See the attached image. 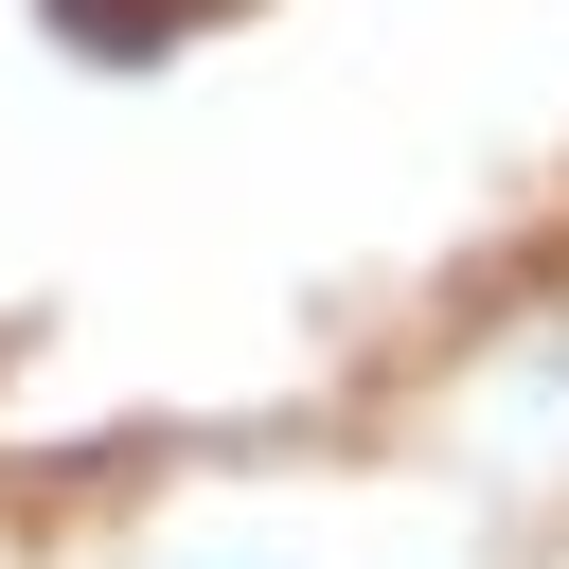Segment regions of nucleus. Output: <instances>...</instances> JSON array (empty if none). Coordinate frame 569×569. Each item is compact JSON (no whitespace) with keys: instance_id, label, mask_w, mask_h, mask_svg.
Segmentation results:
<instances>
[{"instance_id":"f257e3e1","label":"nucleus","mask_w":569,"mask_h":569,"mask_svg":"<svg viewBox=\"0 0 569 569\" xmlns=\"http://www.w3.org/2000/svg\"><path fill=\"white\" fill-rule=\"evenodd\" d=\"M142 569H409V551H356V533H267V516H231V533H160Z\"/></svg>"}]
</instances>
